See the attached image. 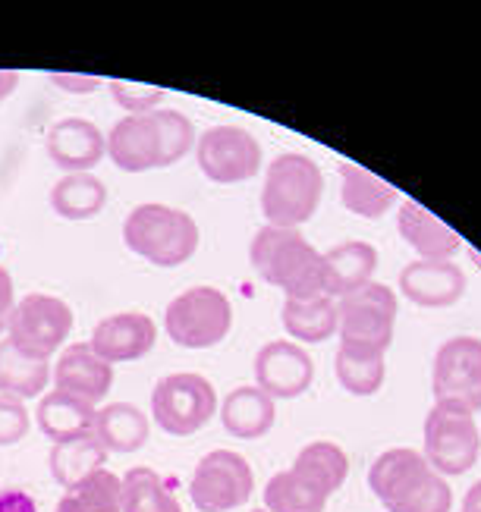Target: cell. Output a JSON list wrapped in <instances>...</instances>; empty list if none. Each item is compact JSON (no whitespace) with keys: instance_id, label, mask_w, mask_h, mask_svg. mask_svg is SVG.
<instances>
[{"instance_id":"cell-18","label":"cell","mask_w":481,"mask_h":512,"mask_svg":"<svg viewBox=\"0 0 481 512\" xmlns=\"http://www.w3.org/2000/svg\"><path fill=\"white\" fill-rule=\"evenodd\" d=\"M397 233L406 246L422 261H453L456 252L463 249V239L456 230H450L437 214H431L415 198H406L397 211Z\"/></svg>"},{"instance_id":"cell-5","label":"cell","mask_w":481,"mask_h":512,"mask_svg":"<svg viewBox=\"0 0 481 512\" xmlns=\"http://www.w3.org/2000/svg\"><path fill=\"white\" fill-rule=\"evenodd\" d=\"M425 450L422 456L428 465L444 478H459L481 456V428L472 412L450 406V403H434L425 415Z\"/></svg>"},{"instance_id":"cell-11","label":"cell","mask_w":481,"mask_h":512,"mask_svg":"<svg viewBox=\"0 0 481 512\" xmlns=\"http://www.w3.org/2000/svg\"><path fill=\"white\" fill-rule=\"evenodd\" d=\"M431 393L434 403L481 412V337L459 333L441 343L431 365Z\"/></svg>"},{"instance_id":"cell-13","label":"cell","mask_w":481,"mask_h":512,"mask_svg":"<svg viewBox=\"0 0 481 512\" xmlns=\"http://www.w3.org/2000/svg\"><path fill=\"white\" fill-rule=\"evenodd\" d=\"M315 381V362L293 340H271L255 355V387L277 399H296Z\"/></svg>"},{"instance_id":"cell-32","label":"cell","mask_w":481,"mask_h":512,"mask_svg":"<svg viewBox=\"0 0 481 512\" xmlns=\"http://www.w3.org/2000/svg\"><path fill=\"white\" fill-rule=\"evenodd\" d=\"M327 494L318 491L312 481L287 469L268 478L265 484V509L268 512H324Z\"/></svg>"},{"instance_id":"cell-26","label":"cell","mask_w":481,"mask_h":512,"mask_svg":"<svg viewBox=\"0 0 481 512\" xmlns=\"http://www.w3.org/2000/svg\"><path fill=\"white\" fill-rule=\"evenodd\" d=\"M48 381L51 365L45 359L19 352L10 340L0 343V396H16L26 403V399L45 396Z\"/></svg>"},{"instance_id":"cell-33","label":"cell","mask_w":481,"mask_h":512,"mask_svg":"<svg viewBox=\"0 0 481 512\" xmlns=\"http://www.w3.org/2000/svg\"><path fill=\"white\" fill-rule=\"evenodd\" d=\"M151 123H155V132H158V145H161V167H170L183 161L186 154L195 148V126L186 114L180 110H151Z\"/></svg>"},{"instance_id":"cell-7","label":"cell","mask_w":481,"mask_h":512,"mask_svg":"<svg viewBox=\"0 0 481 512\" xmlns=\"http://www.w3.org/2000/svg\"><path fill=\"white\" fill-rule=\"evenodd\" d=\"M217 412V390L202 374H167L151 393V418L170 437L199 434Z\"/></svg>"},{"instance_id":"cell-9","label":"cell","mask_w":481,"mask_h":512,"mask_svg":"<svg viewBox=\"0 0 481 512\" xmlns=\"http://www.w3.org/2000/svg\"><path fill=\"white\" fill-rule=\"evenodd\" d=\"M73 330V308L48 293H29L16 302L10 324H7V340L32 355V359H51V355L67 343Z\"/></svg>"},{"instance_id":"cell-43","label":"cell","mask_w":481,"mask_h":512,"mask_svg":"<svg viewBox=\"0 0 481 512\" xmlns=\"http://www.w3.org/2000/svg\"><path fill=\"white\" fill-rule=\"evenodd\" d=\"M252 512H268V509H252Z\"/></svg>"},{"instance_id":"cell-31","label":"cell","mask_w":481,"mask_h":512,"mask_svg":"<svg viewBox=\"0 0 481 512\" xmlns=\"http://www.w3.org/2000/svg\"><path fill=\"white\" fill-rule=\"evenodd\" d=\"M123 512H183L170 484L148 465H136L123 478Z\"/></svg>"},{"instance_id":"cell-22","label":"cell","mask_w":481,"mask_h":512,"mask_svg":"<svg viewBox=\"0 0 481 512\" xmlns=\"http://www.w3.org/2000/svg\"><path fill=\"white\" fill-rule=\"evenodd\" d=\"M337 173H340V202L349 214L365 217V220H378L397 205L400 192L371 170L343 161L337 167Z\"/></svg>"},{"instance_id":"cell-28","label":"cell","mask_w":481,"mask_h":512,"mask_svg":"<svg viewBox=\"0 0 481 512\" xmlns=\"http://www.w3.org/2000/svg\"><path fill=\"white\" fill-rule=\"evenodd\" d=\"M104 459H107V450L98 443V437L85 434V437L54 443L51 456H48V469H51L54 481L70 491V487H76L82 478H89L92 472L104 469Z\"/></svg>"},{"instance_id":"cell-8","label":"cell","mask_w":481,"mask_h":512,"mask_svg":"<svg viewBox=\"0 0 481 512\" xmlns=\"http://www.w3.org/2000/svg\"><path fill=\"white\" fill-rule=\"evenodd\" d=\"M400 296L387 283H375L356 289L337 299V333L343 346H362L387 352L397 327Z\"/></svg>"},{"instance_id":"cell-37","label":"cell","mask_w":481,"mask_h":512,"mask_svg":"<svg viewBox=\"0 0 481 512\" xmlns=\"http://www.w3.org/2000/svg\"><path fill=\"white\" fill-rule=\"evenodd\" d=\"M54 85H60L63 92H70V95H92L95 88L104 85L101 76H70V73H54L51 76Z\"/></svg>"},{"instance_id":"cell-19","label":"cell","mask_w":481,"mask_h":512,"mask_svg":"<svg viewBox=\"0 0 481 512\" xmlns=\"http://www.w3.org/2000/svg\"><path fill=\"white\" fill-rule=\"evenodd\" d=\"M378 271V249L365 239H343L324 252V296L334 302L368 286Z\"/></svg>"},{"instance_id":"cell-40","label":"cell","mask_w":481,"mask_h":512,"mask_svg":"<svg viewBox=\"0 0 481 512\" xmlns=\"http://www.w3.org/2000/svg\"><path fill=\"white\" fill-rule=\"evenodd\" d=\"M19 85V73L16 70H0V104H4Z\"/></svg>"},{"instance_id":"cell-25","label":"cell","mask_w":481,"mask_h":512,"mask_svg":"<svg viewBox=\"0 0 481 512\" xmlns=\"http://www.w3.org/2000/svg\"><path fill=\"white\" fill-rule=\"evenodd\" d=\"M280 318L293 343H324L337 333V302L331 296L287 299Z\"/></svg>"},{"instance_id":"cell-39","label":"cell","mask_w":481,"mask_h":512,"mask_svg":"<svg viewBox=\"0 0 481 512\" xmlns=\"http://www.w3.org/2000/svg\"><path fill=\"white\" fill-rule=\"evenodd\" d=\"M0 512H38V503L19 487H7V491H0Z\"/></svg>"},{"instance_id":"cell-4","label":"cell","mask_w":481,"mask_h":512,"mask_svg":"<svg viewBox=\"0 0 481 512\" xmlns=\"http://www.w3.org/2000/svg\"><path fill=\"white\" fill-rule=\"evenodd\" d=\"M123 242L129 252L155 267H180L199 252V224L180 208L148 202L129 211L123 220Z\"/></svg>"},{"instance_id":"cell-10","label":"cell","mask_w":481,"mask_h":512,"mask_svg":"<svg viewBox=\"0 0 481 512\" xmlns=\"http://www.w3.org/2000/svg\"><path fill=\"white\" fill-rule=\"evenodd\" d=\"M255 475L246 456L233 450H211L199 459L189 481V497L199 512H230L252 500Z\"/></svg>"},{"instance_id":"cell-34","label":"cell","mask_w":481,"mask_h":512,"mask_svg":"<svg viewBox=\"0 0 481 512\" xmlns=\"http://www.w3.org/2000/svg\"><path fill=\"white\" fill-rule=\"evenodd\" d=\"M82 512H123V481L120 475L98 469L67 491Z\"/></svg>"},{"instance_id":"cell-16","label":"cell","mask_w":481,"mask_h":512,"mask_svg":"<svg viewBox=\"0 0 481 512\" xmlns=\"http://www.w3.org/2000/svg\"><path fill=\"white\" fill-rule=\"evenodd\" d=\"M114 387V365H107L89 343H73L63 349L54 365V390L70 393L89 406H98Z\"/></svg>"},{"instance_id":"cell-41","label":"cell","mask_w":481,"mask_h":512,"mask_svg":"<svg viewBox=\"0 0 481 512\" xmlns=\"http://www.w3.org/2000/svg\"><path fill=\"white\" fill-rule=\"evenodd\" d=\"M459 512H481V478L469 487L466 497H463V509Z\"/></svg>"},{"instance_id":"cell-12","label":"cell","mask_w":481,"mask_h":512,"mask_svg":"<svg viewBox=\"0 0 481 512\" xmlns=\"http://www.w3.org/2000/svg\"><path fill=\"white\" fill-rule=\"evenodd\" d=\"M261 161V142L243 126H211L195 139V164L211 183L236 186L258 176Z\"/></svg>"},{"instance_id":"cell-27","label":"cell","mask_w":481,"mask_h":512,"mask_svg":"<svg viewBox=\"0 0 481 512\" xmlns=\"http://www.w3.org/2000/svg\"><path fill=\"white\" fill-rule=\"evenodd\" d=\"M334 371H337V381L346 393L375 396L387 381V352L340 343L337 359H334Z\"/></svg>"},{"instance_id":"cell-30","label":"cell","mask_w":481,"mask_h":512,"mask_svg":"<svg viewBox=\"0 0 481 512\" xmlns=\"http://www.w3.org/2000/svg\"><path fill=\"white\" fill-rule=\"evenodd\" d=\"M293 472H299L305 481H312L318 491H324L327 497L337 494L346 484L349 475V459L343 453V447L331 440H312L309 447H302L296 453Z\"/></svg>"},{"instance_id":"cell-21","label":"cell","mask_w":481,"mask_h":512,"mask_svg":"<svg viewBox=\"0 0 481 512\" xmlns=\"http://www.w3.org/2000/svg\"><path fill=\"white\" fill-rule=\"evenodd\" d=\"M217 409H221L224 431L236 440L265 437L277 421V403L255 384H243V387L230 390Z\"/></svg>"},{"instance_id":"cell-15","label":"cell","mask_w":481,"mask_h":512,"mask_svg":"<svg viewBox=\"0 0 481 512\" xmlns=\"http://www.w3.org/2000/svg\"><path fill=\"white\" fill-rule=\"evenodd\" d=\"M155 343H158V327L142 311H120V315L104 318L101 324H95L89 340V346L107 365L145 359L155 349Z\"/></svg>"},{"instance_id":"cell-20","label":"cell","mask_w":481,"mask_h":512,"mask_svg":"<svg viewBox=\"0 0 481 512\" xmlns=\"http://www.w3.org/2000/svg\"><path fill=\"white\" fill-rule=\"evenodd\" d=\"M107 158L123 173H145L161 167V145L151 117H123L107 132Z\"/></svg>"},{"instance_id":"cell-6","label":"cell","mask_w":481,"mask_h":512,"mask_svg":"<svg viewBox=\"0 0 481 512\" xmlns=\"http://www.w3.org/2000/svg\"><path fill=\"white\" fill-rule=\"evenodd\" d=\"M233 327V305L217 286H192L164 311L167 337L183 349H211L227 340Z\"/></svg>"},{"instance_id":"cell-2","label":"cell","mask_w":481,"mask_h":512,"mask_svg":"<svg viewBox=\"0 0 481 512\" xmlns=\"http://www.w3.org/2000/svg\"><path fill=\"white\" fill-rule=\"evenodd\" d=\"M258 277L277 286L287 299L324 296V252H318L299 230L261 227L249 246Z\"/></svg>"},{"instance_id":"cell-14","label":"cell","mask_w":481,"mask_h":512,"mask_svg":"<svg viewBox=\"0 0 481 512\" xmlns=\"http://www.w3.org/2000/svg\"><path fill=\"white\" fill-rule=\"evenodd\" d=\"M400 293L419 308H450L466 296V271L456 261L415 258L400 271Z\"/></svg>"},{"instance_id":"cell-42","label":"cell","mask_w":481,"mask_h":512,"mask_svg":"<svg viewBox=\"0 0 481 512\" xmlns=\"http://www.w3.org/2000/svg\"><path fill=\"white\" fill-rule=\"evenodd\" d=\"M57 512H82V506H79L70 494H63L60 503H57Z\"/></svg>"},{"instance_id":"cell-35","label":"cell","mask_w":481,"mask_h":512,"mask_svg":"<svg viewBox=\"0 0 481 512\" xmlns=\"http://www.w3.org/2000/svg\"><path fill=\"white\" fill-rule=\"evenodd\" d=\"M111 88L114 101L126 110L129 117H145L151 110H158V104L164 101V88H151V85H139V82H123V79H107L104 82Z\"/></svg>"},{"instance_id":"cell-3","label":"cell","mask_w":481,"mask_h":512,"mask_svg":"<svg viewBox=\"0 0 481 512\" xmlns=\"http://www.w3.org/2000/svg\"><path fill=\"white\" fill-rule=\"evenodd\" d=\"M324 195L321 167L299 151H283L268 164L265 186H261V214L268 227L299 230L315 217Z\"/></svg>"},{"instance_id":"cell-29","label":"cell","mask_w":481,"mask_h":512,"mask_svg":"<svg viewBox=\"0 0 481 512\" xmlns=\"http://www.w3.org/2000/svg\"><path fill=\"white\" fill-rule=\"evenodd\" d=\"M107 205V186L95 173H67L51 189V208L63 220H89Z\"/></svg>"},{"instance_id":"cell-36","label":"cell","mask_w":481,"mask_h":512,"mask_svg":"<svg viewBox=\"0 0 481 512\" xmlns=\"http://www.w3.org/2000/svg\"><path fill=\"white\" fill-rule=\"evenodd\" d=\"M32 425V415L26 409L23 399L16 396H0V447H13L26 434Z\"/></svg>"},{"instance_id":"cell-1","label":"cell","mask_w":481,"mask_h":512,"mask_svg":"<svg viewBox=\"0 0 481 512\" xmlns=\"http://www.w3.org/2000/svg\"><path fill=\"white\" fill-rule=\"evenodd\" d=\"M368 491L387 512H450L453 491L412 447L384 450L368 469Z\"/></svg>"},{"instance_id":"cell-24","label":"cell","mask_w":481,"mask_h":512,"mask_svg":"<svg viewBox=\"0 0 481 512\" xmlns=\"http://www.w3.org/2000/svg\"><path fill=\"white\" fill-rule=\"evenodd\" d=\"M92 434L107 453H136L148 440V415L133 403H111L95 412Z\"/></svg>"},{"instance_id":"cell-38","label":"cell","mask_w":481,"mask_h":512,"mask_svg":"<svg viewBox=\"0 0 481 512\" xmlns=\"http://www.w3.org/2000/svg\"><path fill=\"white\" fill-rule=\"evenodd\" d=\"M16 308V289H13V277L7 267H0V333H7L10 315Z\"/></svg>"},{"instance_id":"cell-17","label":"cell","mask_w":481,"mask_h":512,"mask_svg":"<svg viewBox=\"0 0 481 512\" xmlns=\"http://www.w3.org/2000/svg\"><path fill=\"white\" fill-rule=\"evenodd\" d=\"M45 148L63 173H92L107 154V136L92 120L67 117L51 126Z\"/></svg>"},{"instance_id":"cell-23","label":"cell","mask_w":481,"mask_h":512,"mask_svg":"<svg viewBox=\"0 0 481 512\" xmlns=\"http://www.w3.org/2000/svg\"><path fill=\"white\" fill-rule=\"evenodd\" d=\"M95 406L82 403V399L51 390L38 399L35 409V421L45 437H51L54 443L60 440H73V437H85L95 431Z\"/></svg>"}]
</instances>
